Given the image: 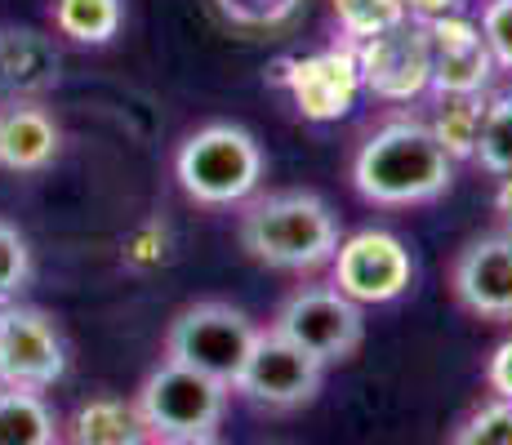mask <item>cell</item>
Instances as JSON below:
<instances>
[{
  "label": "cell",
  "instance_id": "cell-24",
  "mask_svg": "<svg viewBox=\"0 0 512 445\" xmlns=\"http://www.w3.org/2000/svg\"><path fill=\"white\" fill-rule=\"evenodd\" d=\"M472 18H477L481 41H486L495 67L512 76V0H486L481 14H472Z\"/></svg>",
  "mask_w": 512,
  "mask_h": 445
},
{
  "label": "cell",
  "instance_id": "cell-31",
  "mask_svg": "<svg viewBox=\"0 0 512 445\" xmlns=\"http://www.w3.org/2000/svg\"><path fill=\"white\" fill-rule=\"evenodd\" d=\"M54 445H63V441H54Z\"/></svg>",
  "mask_w": 512,
  "mask_h": 445
},
{
  "label": "cell",
  "instance_id": "cell-12",
  "mask_svg": "<svg viewBox=\"0 0 512 445\" xmlns=\"http://www.w3.org/2000/svg\"><path fill=\"white\" fill-rule=\"evenodd\" d=\"M428 32V54H432V76L428 94L437 98H459V94H490L499 67L490 58L481 27L472 14H450L423 27Z\"/></svg>",
  "mask_w": 512,
  "mask_h": 445
},
{
  "label": "cell",
  "instance_id": "cell-18",
  "mask_svg": "<svg viewBox=\"0 0 512 445\" xmlns=\"http://www.w3.org/2000/svg\"><path fill=\"white\" fill-rule=\"evenodd\" d=\"M49 18L72 45H112L125 27V0H54Z\"/></svg>",
  "mask_w": 512,
  "mask_h": 445
},
{
  "label": "cell",
  "instance_id": "cell-11",
  "mask_svg": "<svg viewBox=\"0 0 512 445\" xmlns=\"http://www.w3.org/2000/svg\"><path fill=\"white\" fill-rule=\"evenodd\" d=\"M357 49V72L361 89H370L383 103H415L428 94L432 76V54H428V32L419 23H401L383 36L352 45Z\"/></svg>",
  "mask_w": 512,
  "mask_h": 445
},
{
  "label": "cell",
  "instance_id": "cell-8",
  "mask_svg": "<svg viewBox=\"0 0 512 445\" xmlns=\"http://www.w3.org/2000/svg\"><path fill=\"white\" fill-rule=\"evenodd\" d=\"M67 374V343L54 316L32 303H0V388L49 392Z\"/></svg>",
  "mask_w": 512,
  "mask_h": 445
},
{
  "label": "cell",
  "instance_id": "cell-28",
  "mask_svg": "<svg viewBox=\"0 0 512 445\" xmlns=\"http://www.w3.org/2000/svg\"><path fill=\"white\" fill-rule=\"evenodd\" d=\"M401 5H406L410 23H419V27L450 18V14H468V0H401Z\"/></svg>",
  "mask_w": 512,
  "mask_h": 445
},
{
  "label": "cell",
  "instance_id": "cell-13",
  "mask_svg": "<svg viewBox=\"0 0 512 445\" xmlns=\"http://www.w3.org/2000/svg\"><path fill=\"white\" fill-rule=\"evenodd\" d=\"M450 290H455L459 308L481 321H512V227L486 232L459 250Z\"/></svg>",
  "mask_w": 512,
  "mask_h": 445
},
{
  "label": "cell",
  "instance_id": "cell-17",
  "mask_svg": "<svg viewBox=\"0 0 512 445\" xmlns=\"http://www.w3.org/2000/svg\"><path fill=\"white\" fill-rule=\"evenodd\" d=\"M63 432L58 410L45 392L0 388V445H54Z\"/></svg>",
  "mask_w": 512,
  "mask_h": 445
},
{
  "label": "cell",
  "instance_id": "cell-21",
  "mask_svg": "<svg viewBox=\"0 0 512 445\" xmlns=\"http://www.w3.org/2000/svg\"><path fill=\"white\" fill-rule=\"evenodd\" d=\"M334 23H339V41L361 45L370 36H383L392 27L406 23V5L401 0H330Z\"/></svg>",
  "mask_w": 512,
  "mask_h": 445
},
{
  "label": "cell",
  "instance_id": "cell-15",
  "mask_svg": "<svg viewBox=\"0 0 512 445\" xmlns=\"http://www.w3.org/2000/svg\"><path fill=\"white\" fill-rule=\"evenodd\" d=\"M58 85V49L49 36L32 27H5L0 32V94L41 103V94Z\"/></svg>",
  "mask_w": 512,
  "mask_h": 445
},
{
  "label": "cell",
  "instance_id": "cell-20",
  "mask_svg": "<svg viewBox=\"0 0 512 445\" xmlns=\"http://www.w3.org/2000/svg\"><path fill=\"white\" fill-rule=\"evenodd\" d=\"M472 161L495 178L512 174V89L486 98V116H481V134H477Z\"/></svg>",
  "mask_w": 512,
  "mask_h": 445
},
{
  "label": "cell",
  "instance_id": "cell-19",
  "mask_svg": "<svg viewBox=\"0 0 512 445\" xmlns=\"http://www.w3.org/2000/svg\"><path fill=\"white\" fill-rule=\"evenodd\" d=\"M486 98L490 94H459V98H441V107L432 112L428 130L446 147L450 161H472L477 152V134H481V116H486Z\"/></svg>",
  "mask_w": 512,
  "mask_h": 445
},
{
  "label": "cell",
  "instance_id": "cell-14",
  "mask_svg": "<svg viewBox=\"0 0 512 445\" xmlns=\"http://www.w3.org/2000/svg\"><path fill=\"white\" fill-rule=\"evenodd\" d=\"M58 152H63V130L45 103H23V98L0 103V170L41 174Z\"/></svg>",
  "mask_w": 512,
  "mask_h": 445
},
{
  "label": "cell",
  "instance_id": "cell-7",
  "mask_svg": "<svg viewBox=\"0 0 512 445\" xmlns=\"http://www.w3.org/2000/svg\"><path fill=\"white\" fill-rule=\"evenodd\" d=\"M228 397V383L187 370L179 361H161L143 379L134 405L147 419V428L165 437V432H219L223 414H228Z\"/></svg>",
  "mask_w": 512,
  "mask_h": 445
},
{
  "label": "cell",
  "instance_id": "cell-10",
  "mask_svg": "<svg viewBox=\"0 0 512 445\" xmlns=\"http://www.w3.org/2000/svg\"><path fill=\"white\" fill-rule=\"evenodd\" d=\"M272 81L285 85V94L294 98L303 121H343L361 98V72H357V49L348 41L317 49L303 58H285L277 63Z\"/></svg>",
  "mask_w": 512,
  "mask_h": 445
},
{
  "label": "cell",
  "instance_id": "cell-26",
  "mask_svg": "<svg viewBox=\"0 0 512 445\" xmlns=\"http://www.w3.org/2000/svg\"><path fill=\"white\" fill-rule=\"evenodd\" d=\"M219 5H223V14L245 27H272V23H281L299 0H219Z\"/></svg>",
  "mask_w": 512,
  "mask_h": 445
},
{
  "label": "cell",
  "instance_id": "cell-6",
  "mask_svg": "<svg viewBox=\"0 0 512 445\" xmlns=\"http://www.w3.org/2000/svg\"><path fill=\"white\" fill-rule=\"evenodd\" d=\"M330 285L339 294H348L352 303H361V308L397 303L415 285L410 245L397 232H388V227H361V232L343 236L339 250H334Z\"/></svg>",
  "mask_w": 512,
  "mask_h": 445
},
{
  "label": "cell",
  "instance_id": "cell-5",
  "mask_svg": "<svg viewBox=\"0 0 512 445\" xmlns=\"http://www.w3.org/2000/svg\"><path fill=\"white\" fill-rule=\"evenodd\" d=\"M272 330L290 339L294 348L317 356L321 365H339L352 361L361 339H366V312L334 285H303L281 303Z\"/></svg>",
  "mask_w": 512,
  "mask_h": 445
},
{
  "label": "cell",
  "instance_id": "cell-29",
  "mask_svg": "<svg viewBox=\"0 0 512 445\" xmlns=\"http://www.w3.org/2000/svg\"><path fill=\"white\" fill-rule=\"evenodd\" d=\"M152 445H223L219 432H165V437H152Z\"/></svg>",
  "mask_w": 512,
  "mask_h": 445
},
{
  "label": "cell",
  "instance_id": "cell-25",
  "mask_svg": "<svg viewBox=\"0 0 512 445\" xmlns=\"http://www.w3.org/2000/svg\"><path fill=\"white\" fill-rule=\"evenodd\" d=\"M125 267H134V272H152V267H161L170 259V227L165 223H143L134 227L130 236H125V250H121Z\"/></svg>",
  "mask_w": 512,
  "mask_h": 445
},
{
  "label": "cell",
  "instance_id": "cell-2",
  "mask_svg": "<svg viewBox=\"0 0 512 445\" xmlns=\"http://www.w3.org/2000/svg\"><path fill=\"white\" fill-rule=\"evenodd\" d=\"M339 214L317 192L250 196L241 214V250L277 272H312L339 250Z\"/></svg>",
  "mask_w": 512,
  "mask_h": 445
},
{
  "label": "cell",
  "instance_id": "cell-1",
  "mask_svg": "<svg viewBox=\"0 0 512 445\" xmlns=\"http://www.w3.org/2000/svg\"><path fill=\"white\" fill-rule=\"evenodd\" d=\"M450 183H455V161L419 116L383 121L352 156V187L361 192V201L383 205V210L428 205L446 196Z\"/></svg>",
  "mask_w": 512,
  "mask_h": 445
},
{
  "label": "cell",
  "instance_id": "cell-30",
  "mask_svg": "<svg viewBox=\"0 0 512 445\" xmlns=\"http://www.w3.org/2000/svg\"><path fill=\"white\" fill-rule=\"evenodd\" d=\"M495 205H499V214H504V227H512V174H508V178H499Z\"/></svg>",
  "mask_w": 512,
  "mask_h": 445
},
{
  "label": "cell",
  "instance_id": "cell-16",
  "mask_svg": "<svg viewBox=\"0 0 512 445\" xmlns=\"http://www.w3.org/2000/svg\"><path fill=\"white\" fill-rule=\"evenodd\" d=\"M156 432L147 428L139 405L125 397H85L63 419L58 441L63 445H152Z\"/></svg>",
  "mask_w": 512,
  "mask_h": 445
},
{
  "label": "cell",
  "instance_id": "cell-3",
  "mask_svg": "<svg viewBox=\"0 0 512 445\" xmlns=\"http://www.w3.org/2000/svg\"><path fill=\"white\" fill-rule=\"evenodd\" d=\"M174 178L196 205H210V210L245 205L263 183V147L250 130L232 121L201 125L183 138L174 156Z\"/></svg>",
  "mask_w": 512,
  "mask_h": 445
},
{
  "label": "cell",
  "instance_id": "cell-27",
  "mask_svg": "<svg viewBox=\"0 0 512 445\" xmlns=\"http://www.w3.org/2000/svg\"><path fill=\"white\" fill-rule=\"evenodd\" d=\"M486 388L495 392V397L512 401V334L504 343H495V352H490L486 361Z\"/></svg>",
  "mask_w": 512,
  "mask_h": 445
},
{
  "label": "cell",
  "instance_id": "cell-4",
  "mask_svg": "<svg viewBox=\"0 0 512 445\" xmlns=\"http://www.w3.org/2000/svg\"><path fill=\"white\" fill-rule=\"evenodd\" d=\"M259 334V325L250 321L241 308L219 299H205L183 308L170 321V334H165V361H179L196 374H210V379L228 383L241 374L245 356H250V343Z\"/></svg>",
  "mask_w": 512,
  "mask_h": 445
},
{
  "label": "cell",
  "instance_id": "cell-9",
  "mask_svg": "<svg viewBox=\"0 0 512 445\" xmlns=\"http://www.w3.org/2000/svg\"><path fill=\"white\" fill-rule=\"evenodd\" d=\"M321 379H326V365L268 325L254 334L250 356L232 379V392H241L245 401L263 405V410H299V405L317 401Z\"/></svg>",
  "mask_w": 512,
  "mask_h": 445
},
{
  "label": "cell",
  "instance_id": "cell-23",
  "mask_svg": "<svg viewBox=\"0 0 512 445\" xmlns=\"http://www.w3.org/2000/svg\"><path fill=\"white\" fill-rule=\"evenodd\" d=\"M32 281V245L14 223L0 219V303H14Z\"/></svg>",
  "mask_w": 512,
  "mask_h": 445
},
{
  "label": "cell",
  "instance_id": "cell-22",
  "mask_svg": "<svg viewBox=\"0 0 512 445\" xmlns=\"http://www.w3.org/2000/svg\"><path fill=\"white\" fill-rule=\"evenodd\" d=\"M450 445H512V401L490 397L455 428Z\"/></svg>",
  "mask_w": 512,
  "mask_h": 445
}]
</instances>
